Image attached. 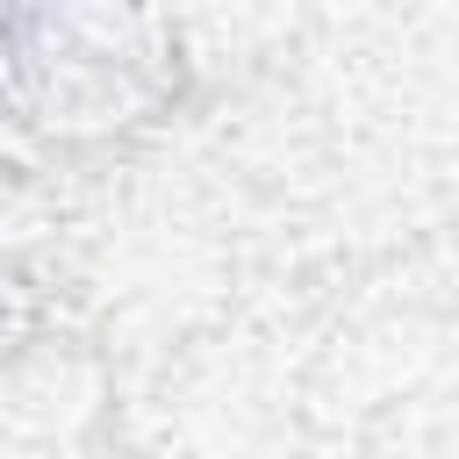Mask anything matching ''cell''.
Here are the masks:
<instances>
[{
	"label": "cell",
	"instance_id": "1",
	"mask_svg": "<svg viewBox=\"0 0 459 459\" xmlns=\"http://www.w3.org/2000/svg\"><path fill=\"white\" fill-rule=\"evenodd\" d=\"M129 29L108 14H0V151L65 158L122 122H151L172 100L179 57H122Z\"/></svg>",
	"mask_w": 459,
	"mask_h": 459
}]
</instances>
